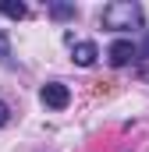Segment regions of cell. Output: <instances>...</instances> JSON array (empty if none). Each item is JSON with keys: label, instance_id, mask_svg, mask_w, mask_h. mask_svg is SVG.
Wrapping results in <instances>:
<instances>
[{"label": "cell", "instance_id": "9c48e42d", "mask_svg": "<svg viewBox=\"0 0 149 152\" xmlns=\"http://www.w3.org/2000/svg\"><path fill=\"white\" fill-rule=\"evenodd\" d=\"M139 53H142V57H149V36H146V42L139 46Z\"/></svg>", "mask_w": 149, "mask_h": 152}, {"label": "cell", "instance_id": "ba28073f", "mask_svg": "<svg viewBox=\"0 0 149 152\" xmlns=\"http://www.w3.org/2000/svg\"><path fill=\"white\" fill-rule=\"evenodd\" d=\"M7 117H11V110H7V103H0V127L7 124Z\"/></svg>", "mask_w": 149, "mask_h": 152}, {"label": "cell", "instance_id": "5b68a950", "mask_svg": "<svg viewBox=\"0 0 149 152\" xmlns=\"http://www.w3.org/2000/svg\"><path fill=\"white\" fill-rule=\"evenodd\" d=\"M0 14H7V18H25V4H14V0H0Z\"/></svg>", "mask_w": 149, "mask_h": 152}, {"label": "cell", "instance_id": "8992f818", "mask_svg": "<svg viewBox=\"0 0 149 152\" xmlns=\"http://www.w3.org/2000/svg\"><path fill=\"white\" fill-rule=\"evenodd\" d=\"M50 14H53L57 21H64V18H74V7L71 4H50Z\"/></svg>", "mask_w": 149, "mask_h": 152}, {"label": "cell", "instance_id": "52a82bcc", "mask_svg": "<svg viewBox=\"0 0 149 152\" xmlns=\"http://www.w3.org/2000/svg\"><path fill=\"white\" fill-rule=\"evenodd\" d=\"M7 53H11V39H7V32H0V64L7 60Z\"/></svg>", "mask_w": 149, "mask_h": 152}, {"label": "cell", "instance_id": "3957f363", "mask_svg": "<svg viewBox=\"0 0 149 152\" xmlns=\"http://www.w3.org/2000/svg\"><path fill=\"white\" fill-rule=\"evenodd\" d=\"M131 57H139V46L131 39H117V42H110V50H107V60H110L114 67H124Z\"/></svg>", "mask_w": 149, "mask_h": 152}, {"label": "cell", "instance_id": "7a4b0ae2", "mask_svg": "<svg viewBox=\"0 0 149 152\" xmlns=\"http://www.w3.org/2000/svg\"><path fill=\"white\" fill-rule=\"evenodd\" d=\"M39 99H43V106H50V110H64V106L71 103V92H68V85H60V81H50V85H43Z\"/></svg>", "mask_w": 149, "mask_h": 152}, {"label": "cell", "instance_id": "6da1fadb", "mask_svg": "<svg viewBox=\"0 0 149 152\" xmlns=\"http://www.w3.org/2000/svg\"><path fill=\"white\" fill-rule=\"evenodd\" d=\"M100 21H103V28H110V32L139 28V25H142V7H139L135 0H114V4L103 7Z\"/></svg>", "mask_w": 149, "mask_h": 152}, {"label": "cell", "instance_id": "277c9868", "mask_svg": "<svg viewBox=\"0 0 149 152\" xmlns=\"http://www.w3.org/2000/svg\"><path fill=\"white\" fill-rule=\"evenodd\" d=\"M71 57H74V64L78 67H92L96 64V57H100V50H96V42H74V50H71Z\"/></svg>", "mask_w": 149, "mask_h": 152}]
</instances>
